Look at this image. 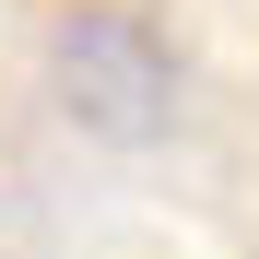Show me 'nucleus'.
I'll use <instances>...</instances> for the list:
<instances>
[{
    "label": "nucleus",
    "mask_w": 259,
    "mask_h": 259,
    "mask_svg": "<svg viewBox=\"0 0 259 259\" xmlns=\"http://www.w3.org/2000/svg\"><path fill=\"white\" fill-rule=\"evenodd\" d=\"M59 106L82 130H106V142H142V130L165 118V48H153V24H130V12H82L59 35Z\"/></svg>",
    "instance_id": "nucleus-1"
}]
</instances>
